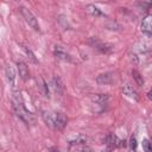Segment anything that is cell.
I'll use <instances>...</instances> for the list:
<instances>
[{"mask_svg": "<svg viewBox=\"0 0 152 152\" xmlns=\"http://www.w3.org/2000/svg\"><path fill=\"white\" fill-rule=\"evenodd\" d=\"M42 118L48 126L59 129V131H62L66 126V122H68L66 116L59 112H43Z\"/></svg>", "mask_w": 152, "mask_h": 152, "instance_id": "cell-1", "label": "cell"}, {"mask_svg": "<svg viewBox=\"0 0 152 152\" xmlns=\"http://www.w3.org/2000/svg\"><path fill=\"white\" fill-rule=\"evenodd\" d=\"M19 11H20V13H21V15L24 17V19H25V21L34 30V31H40V27H39V24H38V20H37V18L33 15V13L28 10V8H26V7H24V6H20L19 7Z\"/></svg>", "mask_w": 152, "mask_h": 152, "instance_id": "cell-2", "label": "cell"}, {"mask_svg": "<svg viewBox=\"0 0 152 152\" xmlns=\"http://www.w3.org/2000/svg\"><path fill=\"white\" fill-rule=\"evenodd\" d=\"M5 71H6V77H7V82H8L10 87L12 88L13 93L17 91V76H15V71H14L13 66L7 65Z\"/></svg>", "mask_w": 152, "mask_h": 152, "instance_id": "cell-3", "label": "cell"}, {"mask_svg": "<svg viewBox=\"0 0 152 152\" xmlns=\"http://www.w3.org/2000/svg\"><path fill=\"white\" fill-rule=\"evenodd\" d=\"M141 32L145 33L148 37L152 34V15L151 14H146L142 18V21H141Z\"/></svg>", "mask_w": 152, "mask_h": 152, "instance_id": "cell-4", "label": "cell"}, {"mask_svg": "<svg viewBox=\"0 0 152 152\" xmlns=\"http://www.w3.org/2000/svg\"><path fill=\"white\" fill-rule=\"evenodd\" d=\"M69 152H91V150L87 144H84V141H77L71 142Z\"/></svg>", "mask_w": 152, "mask_h": 152, "instance_id": "cell-5", "label": "cell"}, {"mask_svg": "<svg viewBox=\"0 0 152 152\" xmlns=\"http://www.w3.org/2000/svg\"><path fill=\"white\" fill-rule=\"evenodd\" d=\"M18 66V71H19V76L23 81H27L30 78V71H28V66L24 63V62H18L17 63Z\"/></svg>", "mask_w": 152, "mask_h": 152, "instance_id": "cell-6", "label": "cell"}, {"mask_svg": "<svg viewBox=\"0 0 152 152\" xmlns=\"http://www.w3.org/2000/svg\"><path fill=\"white\" fill-rule=\"evenodd\" d=\"M122 93H124L126 96H128L129 99H133V100H135V101L139 100V95H138V93H137L135 89H134L131 84H128V83H126V84L122 86Z\"/></svg>", "mask_w": 152, "mask_h": 152, "instance_id": "cell-7", "label": "cell"}, {"mask_svg": "<svg viewBox=\"0 0 152 152\" xmlns=\"http://www.w3.org/2000/svg\"><path fill=\"white\" fill-rule=\"evenodd\" d=\"M55 56L58 58V59H62L64 62H71V57L68 52H65L61 46H56L55 48V51H53Z\"/></svg>", "mask_w": 152, "mask_h": 152, "instance_id": "cell-8", "label": "cell"}, {"mask_svg": "<svg viewBox=\"0 0 152 152\" xmlns=\"http://www.w3.org/2000/svg\"><path fill=\"white\" fill-rule=\"evenodd\" d=\"M90 44L95 48V49H97V50H100L101 52H108L109 50H110V48L107 45V44H104V43H102L101 40H99L97 38H91V40H90Z\"/></svg>", "mask_w": 152, "mask_h": 152, "instance_id": "cell-9", "label": "cell"}, {"mask_svg": "<svg viewBox=\"0 0 152 152\" xmlns=\"http://www.w3.org/2000/svg\"><path fill=\"white\" fill-rule=\"evenodd\" d=\"M52 86H53L55 91H56L58 95H63V94H64V86H63V83H62V81H61L59 77L55 76V77L52 78Z\"/></svg>", "mask_w": 152, "mask_h": 152, "instance_id": "cell-10", "label": "cell"}, {"mask_svg": "<svg viewBox=\"0 0 152 152\" xmlns=\"http://www.w3.org/2000/svg\"><path fill=\"white\" fill-rule=\"evenodd\" d=\"M106 141H107V145L109 146V148H115V147H118V146L121 145L120 142H122L120 139H118L116 135H113V134H109V135L107 137Z\"/></svg>", "mask_w": 152, "mask_h": 152, "instance_id": "cell-11", "label": "cell"}, {"mask_svg": "<svg viewBox=\"0 0 152 152\" xmlns=\"http://www.w3.org/2000/svg\"><path fill=\"white\" fill-rule=\"evenodd\" d=\"M90 99H91L94 102H96V103H99V104H101V106L106 104L107 101H108V96H107L106 94H95V95H93Z\"/></svg>", "mask_w": 152, "mask_h": 152, "instance_id": "cell-12", "label": "cell"}, {"mask_svg": "<svg viewBox=\"0 0 152 152\" xmlns=\"http://www.w3.org/2000/svg\"><path fill=\"white\" fill-rule=\"evenodd\" d=\"M110 75H112L110 72L99 75L97 78H96L97 83H100V84H108V83H110V82H112V76H110Z\"/></svg>", "mask_w": 152, "mask_h": 152, "instance_id": "cell-13", "label": "cell"}, {"mask_svg": "<svg viewBox=\"0 0 152 152\" xmlns=\"http://www.w3.org/2000/svg\"><path fill=\"white\" fill-rule=\"evenodd\" d=\"M86 10H87V12H88L89 14H91L93 17H102V15H103V13H102L96 6H94V5H88V6L86 7Z\"/></svg>", "mask_w": 152, "mask_h": 152, "instance_id": "cell-14", "label": "cell"}, {"mask_svg": "<svg viewBox=\"0 0 152 152\" xmlns=\"http://www.w3.org/2000/svg\"><path fill=\"white\" fill-rule=\"evenodd\" d=\"M132 76H133L135 83H137L139 87H142V86H144L145 81H144V78H142V76H141V74H140L139 71H137V70H132Z\"/></svg>", "mask_w": 152, "mask_h": 152, "instance_id": "cell-15", "label": "cell"}, {"mask_svg": "<svg viewBox=\"0 0 152 152\" xmlns=\"http://www.w3.org/2000/svg\"><path fill=\"white\" fill-rule=\"evenodd\" d=\"M23 49H24V51H25V53H26V56L33 62V63H38V59L36 58V56H34V53L27 48V46H25V45H23Z\"/></svg>", "mask_w": 152, "mask_h": 152, "instance_id": "cell-16", "label": "cell"}, {"mask_svg": "<svg viewBox=\"0 0 152 152\" xmlns=\"http://www.w3.org/2000/svg\"><path fill=\"white\" fill-rule=\"evenodd\" d=\"M142 150L144 152H151L152 148H151V142L148 139H144L142 140Z\"/></svg>", "mask_w": 152, "mask_h": 152, "instance_id": "cell-17", "label": "cell"}, {"mask_svg": "<svg viewBox=\"0 0 152 152\" xmlns=\"http://www.w3.org/2000/svg\"><path fill=\"white\" fill-rule=\"evenodd\" d=\"M40 87V90H42V93L44 94V96H49V89H48V86H46V83L42 80V84L39 86Z\"/></svg>", "mask_w": 152, "mask_h": 152, "instance_id": "cell-18", "label": "cell"}, {"mask_svg": "<svg viewBox=\"0 0 152 152\" xmlns=\"http://www.w3.org/2000/svg\"><path fill=\"white\" fill-rule=\"evenodd\" d=\"M129 147H131V150H135V147H137V139L134 135H132L129 139Z\"/></svg>", "mask_w": 152, "mask_h": 152, "instance_id": "cell-19", "label": "cell"}, {"mask_svg": "<svg viewBox=\"0 0 152 152\" xmlns=\"http://www.w3.org/2000/svg\"><path fill=\"white\" fill-rule=\"evenodd\" d=\"M129 152H137L135 150H129Z\"/></svg>", "mask_w": 152, "mask_h": 152, "instance_id": "cell-20", "label": "cell"}]
</instances>
